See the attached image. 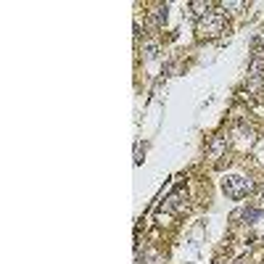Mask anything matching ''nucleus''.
I'll return each mask as SVG.
<instances>
[{"label": "nucleus", "instance_id": "nucleus-1", "mask_svg": "<svg viewBox=\"0 0 264 264\" xmlns=\"http://www.w3.org/2000/svg\"><path fill=\"white\" fill-rule=\"evenodd\" d=\"M251 180H246V177H241V175H230V177H225L222 180V190H225V196L227 198H235V201H241V198H246L248 193H251Z\"/></svg>", "mask_w": 264, "mask_h": 264}, {"label": "nucleus", "instance_id": "nucleus-2", "mask_svg": "<svg viewBox=\"0 0 264 264\" xmlns=\"http://www.w3.org/2000/svg\"><path fill=\"white\" fill-rule=\"evenodd\" d=\"M222 27H225L222 13L211 11L206 19H201V21H198V35H201V37H217V35L222 32Z\"/></svg>", "mask_w": 264, "mask_h": 264}, {"label": "nucleus", "instance_id": "nucleus-3", "mask_svg": "<svg viewBox=\"0 0 264 264\" xmlns=\"http://www.w3.org/2000/svg\"><path fill=\"white\" fill-rule=\"evenodd\" d=\"M182 206H185V201H182V185H180V188L164 201V209L166 211H182Z\"/></svg>", "mask_w": 264, "mask_h": 264}, {"label": "nucleus", "instance_id": "nucleus-4", "mask_svg": "<svg viewBox=\"0 0 264 264\" xmlns=\"http://www.w3.org/2000/svg\"><path fill=\"white\" fill-rule=\"evenodd\" d=\"M241 217H243V222L254 225V222H259L261 217H264V209H261V206H246V209L241 211Z\"/></svg>", "mask_w": 264, "mask_h": 264}, {"label": "nucleus", "instance_id": "nucleus-5", "mask_svg": "<svg viewBox=\"0 0 264 264\" xmlns=\"http://www.w3.org/2000/svg\"><path fill=\"white\" fill-rule=\"evenodd\" d=\"M190 11H193V16L201 21V19H206L211 13V3H190Z\"/></svg>", "mask_w": 264, "mask_h": 264}, {"label": "nucleus", "instance_id": "nucleus-6", "mask_svg": "<svg viewBox=\"0 0 264 264\" xmlns=\"http://www.w3.org/2000/svg\"><path fill=\"white\" fill-rule=\"evenodd\" d=\"M153 24H156V27L166 24V6H159L156 11H153Z\"/></svg>", "mask_w": 264, "mask_h": 264}, {"label": "nucleus", "instance_id": "nucleus-7", "mask_svg": "<svg viewBox=\"0 0 264 264\" xmlns=\"http://www.w3.org/2000/svg\"><path fill=\"white\" fill-rule=\"evenodd\" d=\"M156 56H159V45H148L146 48V61H153Z\"/></svg>", "mask_w": 264, "mask_h": 264}, {"label": "nucleus", "instance_id": "nucleus-8", "mask_svg": "<svg viewBox=\"0 0 264 264\" xmlns=\"http://www.w3.org/2000/svg\"><path fill=\"white\" fill-rule=\"evenodd\" d=\"M261 196H264V193H261Z\"/></svg>", "mask_w": 264, "mask_h": 264}]
</instances>
